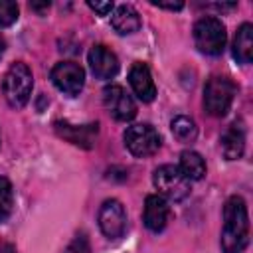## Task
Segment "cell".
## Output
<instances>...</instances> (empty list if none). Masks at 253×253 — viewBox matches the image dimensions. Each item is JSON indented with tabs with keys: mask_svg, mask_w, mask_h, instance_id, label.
I'll list each match as a JSON object with an SVG mask.
<instances>
[{
	"mask_svg": "<svg viewBox=\"0 0 253 253\" xmlns=\"http://www.w3.org/2000/svg\"><path fill=\"white\" fill-rule=\"evenodd\" d=\"M152 4H154V6H158V8H166V10H182V8H184V4H182V2H176V4H166V2L152 0Z\"/></svg>",
	"mask_w": 253,
	"mask_h": 253,
	"instance_id": "obj_23",
	"label": "cell"
},
{
	"mask_svg": "<svg viewBox=\"0 0 253 253\" xmlns=\"http://www.w3.org/2000/svg\"><path fill=\"white\" fill-rule=\"evenodd\" d=\"M111 26L115 28L117 34L121 36H128V34H134L138 28H140V16L138 12L128 6V4H123L119 8H115L113 16H111Z\"/></svg>",
	"mask_w": 253,
	"mask_h": 253,
	"instance_id": "obj_15",
	"label": "cell"
},
{
	"mask_svg": "<svg viewBox=\"0 0 253 253\" xmlns=\"http://www.w3.org/2000/svg\"><path fill=\"white\" fill-rule=\"evenodd\" d=\"M194 42L202 53L219 55L227 42V32H225L223 22L213 16L200 18L194 26Z\"/></svg>",
	"mask_w": 253,
	"mask_h": 253,
	"instance_id": "obj_3",
	"label": "cell"
},
{
	"mask_svg": "<svg viewBox=\"0 0 253 253\" xmlns=\"http://www.w3.org/2000/svg\"><path fill=\"white\" fill-rule=\"evenodd\" d=\"M49 77H51L53 85L59 91H63L65 95H71V97L79 95V91L85 85V71L75 61H59V63H55L51 73H49Z\"/></svg>",
	"mask_w": 253,
	"mask_h": 253,
	"instance_id": "obj_7",
	"label": "cell"
},
{
	"mask_svg": "<svg viewBox=\"0 0 253 253\" xmlns=\"http://www.w3.org/2000/svg\"><path fill=\"white\" fill-rule=\"evenodd\" d=\"M170 128H172L174 138L180 140V142H192V140L198 136V126H196V123H194L190 117H184V115L172 119Z\"/></svg>",
	"mask_w": 253,
	"mask_h": 253,
	"instance_id": "obj_18",
	"label": "cell"
},
{
	"mask_svg": "<svg viewBox=\"0 0 253 253\" xmlns=\"http://www.w3.org/2000/svg\"><path fill=\"white\" fill-rule=\"evenodd\" d=\"M128 83L140 101L150 103L156 97V85H154V79H152L146 63H142V61L132 63V67L128 71Z\"/></svg>",
	"mask_w": 253,
	"mask_h": 253,
	"instance_id": "obj_13",
	"label": "cell"
},
{
	"mask_svg": "<svg viewBox=\"0 0 253 253\" xmlns=\"http://www.w3.org/2000/svg\"><path fill=\"white\" fill-rule=\"evenodd\" d=\"M152 182L154 188L172 202H180L186 196H190V180L174 164L158 166L152 174Z\"/></svg>",
	"mask_w": 253,
	"mask_h": 253,
	"instance_id": "obj_5",
	"label": "cell"
},
{
	"mask_svg": "<svg viewBox=\"0 0 253 253\" xmlns=\"http://www.w3.org/2000/svg\"><path fill=\"white\" fill-rule=\"evenodd\" d=\"M87 6L93 10V12H97L99 16H109L111 12H113V2H87Z\"/></svg>",
	"mask_w": 253,
	"mask_h": 253,
	"instance_id": "obj_22",
	"label": "cell"
},
{
	"mask_svg": "<svg viewBox=\"0 0 253 253\" xmlns=\"http://www.w3.org/2000/svg\"><path fill=\"white\" fill-rule=\"evenodd\" d=\"M63 253H91V245L85 233H77Z\"/></svg>",
	"mask_w": 253,
	"mask_h": 253,
	"instance_id": "obj_21",
	"label": "cell"
},
{
	"mask_svg": "<svg viewBox=\"0 0 253 253\" xmlns=\"http://www.w3.org/2000/svg\"><path fill=\"white\" fill-rule=\"evenodd\" d=\"M53 126H55V132L61 138H65L71 144L81 146V148H93L95 146V140H97V134H99V125L97 123L71 125L67 121H57Z\"/></svg>",
	"mask_w": 253,
	"mask_h": 253,
	"instance_id": "obj_10",
	"label": "cell"
},
{
	"mask_svg": "<svg viewBox=\"0 0 253 253\" xmlns=\"http://www.w3.org/2000/svg\"><path fill=\"white\" fill-rule=\"evenodd\" d=\"M178 168L190 182L192 180H202L204 174H206V160L196 150H184L180 154V166Z\"/></svg>",
	"mask_w": 253,
	"mask_h": 253,
	"instance_id": "obj_17",
	"label": "cell"
},
{
	"mask_svg": "<svg viewBox=\"0 0 253 253\" xmlns=\"http://www.w3.org/2000/svg\"><path fill=\"white\" fill-rule=\"evenodd\" d=\"M14 210V188L8 178L0 176V223L12 215Z\"/></svg>",
	"mask_w": 253,
	"mask_h": 253,
	"instance_id": "obj_19",
	"label": "cell"
},
{
	"mask_svg": "<svg viewBox=\"0 0 253 253\" xmlns=\"http://www.w3.org/2000/svg\"><path fill=\"white\" fill-rule=\"evenodd\" d=\"M99 227L109 239H119L126 229V213L119 200H105L99 210Z\"/></svg>",
	"mask_w": 253,
	"mask_h": 253,
	"instance_id": "obj_8",
	"label": "cell"
},
{
	"mask_svg": "<svg viewBox=\"0 0 253 253\" xmlns=\"http://www.w3.org/2000/svg\"><path fill=\"white\" fill-rule=\"evenodd\" d=\"M103 103L117 121H132L136 115V103L121 85H107L103 89Z\"/></svg>",
	"mask_w": 253,
	"mask_h": 253,
	"instance_id": "obj_9",
	"label": "cell"
},
{
	"mask_svg": "<svg viewBox=\"0 0 253 253\" xmlns=\"http://www.w3.org/2000/svg\"><path fill=\"white\" fill-rule=\"evenodd\" d=\"M233 57L239 63H251L253 59V26L249 22L241 24L233 40Z\"/></svg>",
	"mask_w": 253,
	"mask_h": 253,
	"instance_id": "obj_16",
	"label": "cell"
},
{
	"mask_svg": "<svg viewBox=\"0 0 253 253\" xmlns=\"http://www.w3.org/2000/svg\"><path fill=\"white\" fill-rule=\"evenodd\" d=\"M4 49H6V40L0 36V57L4 55Z\"/></svg>",
	"mask_w": 253,
	"mask_h": 253,
	"instance_id": "obj_26",
	"label": "cell"
},
{
	"mask_svg": "<svg viewBox=\"0 0 253 253\" xmlns=\"http://www.w3.org/2000/svg\"><path fill=\"white\" fill-rule=\"evenodd\" d=\"M32 8H34V10H45V8H49V2H43V4H32Z\"/></svg>",
	"mask_w": 253,
	"mask_h": 253,
	"instance_id": "obj_25",
	"label": "cell"
},
{
	"mask_svg": "<svg viewBox=\"0 0 253 253\" xmlns=\"http://www.w3.org/2000/svg\"><path fill=\"white\" fill-rule=\"evenodd\" d=\"M18 4L16 2H10V0H0V28H6V26H12L16 20H18Z\"/></svg>",
	"mask_w": 253,
	"mask_h": 253,
	"instance_id": "obj_20",
	"label": "cell"
},
{
	"mask_svg": "<svg viewBox=\"0 0 253 253\" xmlns=\"http://www.w3.org/2000/svg\"><path fill=\"white\" fill-rule=\"evenodd\" d=\"M32 89H34L32 69L24 61L12 63L4 75V81H2V91H4L8 105L14 109H22L30 101Z\"/></svg>",
	"mask_w": 253,
	"mask_h": 253,
	"instance_id": "obj_2",
	"label": "cell"
},
{
	"mask_svg": "<svg viewBox=\"0 0 253 253\" xmlns=\"http://www.w3.org/2000/svg\"><path fill=\"white\" fill-rule=\"evenodd\" d=\"M125 146L128 148V152L132 156H138V158H144V156H150L154 154L158 148H160V134L156 132L154 126H150L148 123H138V125H130L125 134Z\"/></svg>",
	"mask_w": 253,
	"mask_h": 253,
	"instance_id": "obj_6",
	"label": "cell"
},
{
	"mask_svg": "<svg viewBox=\"0 0 253 253\" xmlns=\"http://www.w3.org/2000/svg\"><path fill=\"white\" fill-rule=\"evenodd\" d=\"M249 245V213L241 196H231L223 206L221 249L223 253H243Z\"/></svg>",
	"mask_w": 253,
	"mask_h": 253,
	"instance_id": "obj_1",
	"label": "cell"
},
{
	"mask_svg": "<svg viewBox=\"0 0 253 253\" xmlns=\"http://www.w3.org/2000/svg\"><path fill=\"white\" fill-rule=\"evenodd\" d=\"M168 217H170V206H168V202H166L162 196H158V194L146 196L144 213H142L144 225H146L150 231L158 233V231H162V229L166 227Z\"/></svg>",
	"mask_w": 253,
	"mask_h": 253,
	"instance_id": "obj_12",
	"label": "cell"
},
{
	"mask_svg": "<svg viewBox=\"0 0 253 253\" xmlns=\"http://www.w3.org/2000/svg\"><path fill=\"white\" fill-rule=\"evenodd\" d=\"M0 253H18V251H16V247H14L12 243L2 241V243H0Z\"/></svg>",
	"mask_w": 253,
	"mask_h": 253,
	"instance_id": "obj_24",
	"label": "cell"
},
{
	"mask_svg": "<svg viewBox=\"0 0 253 253\" xmlns=\"http://www.w3.org/2000/svg\"><path fill=\"white\" fill-rule=\"evenodd\" d=\"M235 93H237V87L229 77H221V75L210 77L206 87H204V107H206V111L211 117H223L229 111Z\"/></svg>",
	"mask_w": 253,
	"mask_h": 253,
	"instance_id": "obj_4",
	"label": "cell"
},
{
	"mask_svg": "<svg viewBox=\"0 0 253 253\" xmlns=\"http://www.w3.org/2000/svg\"><path fill=\"white\" fill-rule=\"evenodd\" d=\"M221 152L227 160H237L245 150V126L241 121H233L221 134Z\"/></svg>",
	"mask_w": 253,
	"mask_h": 253,
	"instance_id": "obj_14",
	"label": "cell"
},
{
	"mask_svg": "<svg viewBox=\"0 0 253 253\" xmlns=\"http://www.w3.org/2000/svg\"><path fill=\"white\" fill-rule=\"evenodd\" d=\"M87 59H89V67H91V71L97 79H113L119 73L121 65H119L117 55L103 43L93 45Z\"/></svg>",
	"mask_w": 253,
	"mask_h": 253,
	"instance_id": "obj_11",
	"label": "cell"
}]
</instances>
